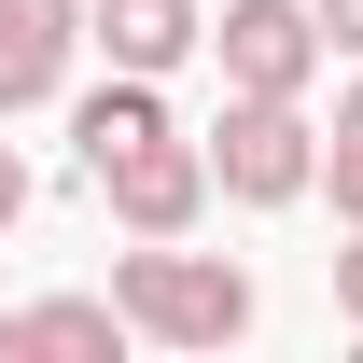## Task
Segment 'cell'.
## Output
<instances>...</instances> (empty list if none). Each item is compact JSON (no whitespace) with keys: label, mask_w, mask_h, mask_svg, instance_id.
<instances>
[{"label":"cell","mask_w":363,"mask_h":363,"mask_svg":"<svg viewBox=\"0 0 363 363\" xmlns=\"http://www.w3.org/2000/svg\"><path fill=\"white\" fill-rule=\"evenodd\" d=\"M112 308H126L140 350H238L252 335V279L224 252H182V238H140L112 266Z\"/></svg>","instance_id":"1"},{"label":"cell","mask_w":363,"mask_h":363,"mask_svg":"<svg viewBox=\"0 0 363 363\" xmlns=\"http://www.w3.org/2000/svg\"><path fill=\"white\" fill-rule=\"evenodd\" d=\"M321 182V126L294 112V98H224V126H210V196H238V210H294Z\"/></svg>","instance_id":"2"},{"label":"cell","mask_w":363,"mask_h":363,"mask_svg":"<svg viewBox=\"0 0 363 363\" xmlns=\"http://www.w3.org/2000/svg\"><path fill=\"white\" fill-rule=\"evenodd\" d=\"M210 56H224V98H308L321 14L308 0H224V14H210Z\"/></svg>","instance_id":"3"},{"label":"cell","mask_w":363,"mask_h":363,"mask_svg":"<svg viewBox=\"0 0 363 363\" xmlns=\"http://www.w3.org/2000/svg\"><path fill=\"white\" fill-rule=\"evenodd\" d=\"M98 196H112V224L126 238H196V210H210V140H140V154H112L98 168Z\"/></svg>","instance_id":"4"},{"label":"cell","mask_w":363,"mask_h":363,"mask_svg":"<svg viewBox=\"0 0 363 363\" xmlns=\"http://www.w3.org/2000/svg\"><path fill=\"white\" fill-rule=\"evenodd\" d=\"M70 56H84V0H0V126L70 98Z\"/></svg>","instance_id":"5"},{"label":"cell","mask_w":363,"mask_h":363,"mask_svg":"<svg viewBox=\"0 0 363 363\" xmlns=\"http://www.w3.org/2000/svg\"><path fill=\"white\" fill-rule=\"evenodd\" d=\"M84 43H112V70H154L168 84L182 56L210 43V14L196 0H84Z\"/></svg>","instance_id":"6"},{"label":"cell","mask_w":363,"mask_h":363,"mask_svg":"<svg viewBox=\"0 0 363 363\" xmlns=\"http://www.w3.org/2000/svg\"><path fill=\"white\" fill-rule=\"evenodd\" d=\"M43 350L112 363V350H126V308H112V294H43V308H14V321H0V363H43Z\"/></svg>","instance_id":"7"},{"label":"cell","mask_w":363,"mask_h":363,"mask_svg":"<svg viewBox=\"0 0 363 363\" xmlns=\"http://www.w3.org/2000/svg\"><path fill=\"white\" fill-rule=\"evenodd\" d=\"M70 140H84V182H98L112 154H140V140H168V84H154V70H112V84H98L84 112H70Z\"/></svg>","instance_id":"8"},{"label":"cell","mask_w":363,"mask_h":363,"mask_svg":"<svg viewBox=\"0 0 363 363\" xmlns=\"http://www.w3.org/2000/svg\"><path fill=\"white\" fill-rule=\"evenodd\" d=\"M321 182H335V224H363V84L335 98V140H321Z\"/></svg>","instance_id":"9"},{"label":"cell","mask_w":363,"mask_h":363,"mask_svg":"<svg viewBox=\"0 0 363 363\" xmlns=\"http://www.w3.org/2000/svg\"><path fill=\"white\" fill-rule=\"evenodd\" d=\"M321 14V56H363V0H308Z\"/></svg>","instance_id":"10"},{"label":"cell","mask_w":363,"mask_h":363,"mask_svg":"<svg viewBox=\"0 0 363 363\" xmlns=\"http://www.w3.org/2000/svg\"><path fill=\"white\" fill-rule=\"evenodd\" d=\"M335 321L363 335V224H350V252H335Z\"/></svg>","instance_id":"11"},{"label":"cell","mask_w":363,"mask_h":363,"mask_svg":"<svg viewBox=\"0 0 363 363\" xmlns=\"http://www.w3.org/2000/svg\"><path fill=\"white\" fill-rule=\"evenodd\" d=\"M28 224V154H14V140H0V238Z\"/></svg>","instance_id":"12"}]
</instances>
